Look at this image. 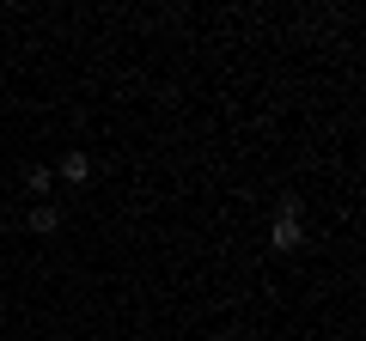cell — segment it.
<instances>
[{
  "instance_id": "3",
  "label": "cell",
  "mask_w": 366,
  "mask_h": 341,
  "mask_svg": "<svg viewBox=\"0 0 366 341\" xmlns=\"http://www.w3.org/2000/svg\"><path fill=\"white\" fill-rule=\"evenodd\" d=\"M55 177H61V183H86V177H92V158H86V153L74 146V153H61V165H55Z\"/></svg>"
},
{
  "instance_id": "5",
  "label": "cell",
  "mask_w": 366,
  "mask_h": 341,
  "mask_svg": "<svg viewBox=\"0 0 366 341\" xmlns=\"http://www.w3.org/2000/svg\"><path fill=\"white\" fill-rule=\"evenodd\" d=\"M55 341H74V335H55Z\"/></svg>"
},
{
  "instance_id": "4",
  "label": "cell",
  "mask_w": 366,
  "mask_h": 341,
  "mask_svg": "<svg viewBox=\"0 0 366 341\" xmlns=\"http://www.w3.org/2000/svg\"><path fill=\"white\" fill-rule=\"evenodd\" d=\"M25 183H31V195H49V189H55V170H49V165H31Z\"/></svg>"
},
{
  "instance_id": "2",
  "label": "cell",
  "mask_w": 366,
  "mask_h": 341,
  "mask_svg": "<svg viewBox=\"0 0 366 341\" xmlns=\"http://www.w3.org/2000/svg\"><path fill=\"white\" fill-rule=\"evenodd\" d=\"M25 225H31L37 238H55V232H61V208H55V201H37V208L25 213Z\"/></svg>"
},
{
  "instance_id": "1",
  "label": "cell",
  "mask_w": 366,
  "mask_h": 341,
  "mask_svg": "<svg viewBox=\"0 0 366 341\" xmlns=\"http://www.w3.org/2000/svg\"><path fill=\"white\" fill-rule=\"evenodd\" d=\"M269 244L281 250V256H287V250H300V244H305V225H300V220H281V213H274V225H269Z\"/></svg>"
}]
</instances>
